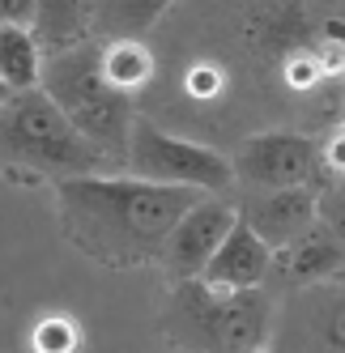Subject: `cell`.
<instances>
[{
  "label": "cell",
  "mask_w": 345,
  "mask_h": 353,
  "mask_svg": "<svg viewBox=\"0 0 345 353\" xmlns=\"http://www.w3.org/2000/svg\"><path fill=\"white\" fill-rule=\"evenodd\" d=\"M209 192L150 183L137 174H81L60 179V230L64 239L103 268L162 264L170 230Z\"/></svg>",
  "instance_id": "1"
},
{
  "label": "cell",
  "mask_w": 345,
  "mask_h": 353,
  "mask_svg": "<svg viewBox=\"0 0 345 353\" xmlns=\"http://www.w3.org/2000/svg\"><path fill=\"white\" fill-rule=\"evenodd\" d=\"M43 90L111 166L128 170V141H132L137 111H132V94L107 77L103 39H81L52 52L43 64Z\"/></svg>",
  "instance_id": "2"
},
{
  "label": "cell",
  "mask_w": 345,
  "mask_h": 353,
  "mask_svg": "<svg viewBox=\"0 0 345 353\" xmlns=\"http://www.w3.org/2000/svg\"><path fill=\"white\" fill-rule=\"evenodd\" d=\"M277 298L260 290H213L201 276L170 285L162 307V336L179 353H243L273 336Z\"/></svg>",
  "instance_id": "3"
},
{
  "label": "cell",
  "mask_w": 345,
  "mask_h": 353,
  "mask_svg": "<svg viewBox=\"0 0 345 353\" xmlns=\"http://www.w3.org/2000/svg\"><path fill=\"white\" fill-rule=\"evenodd\" d=\"M0 162H5V170L52 183L111 170V162L72 128V119L52 103L43 85L13 94L0 107Z\"/></svg>",
  "instance_id": "4"
},
{
  "label": "cell",
  "mask_w": 345,
  "mask_h": 353,
  "mask_svg": "<svg viewBox=\"0 0 345 353\" xmlns=\"http://www.w3.org/2000/svg\"><path fill=\"white\" fill-rule=\"evenodd\" d=\"M128 174L170 188H196L209 196H226L235 179V162L201 141H184L175 132H162L158 123L137 119L128 141Z\"/></svg>",
  "instance_id": "5"
},
{
  "label": "cell",
  "mask_w": 345,
  "mask_h": 353,
  "mask_svg": "<svg viewBox=\"0 0 345 353\" xmlns=\"http://www.w3.org/2000/svg\"><path fill=\"white\" fill-rule=\"evenodd\" d=\"M235 179L243 192H273V188H324L333 174L324 162V145L307 132H256L239 145Z\"/></svg>",
  "instance_id": "6"
},
{
  "label": "cell",
  "mask_w": 345,
  "mask_h": 353,
  "mask_svg": "<svg viewBox=\"0 0 345 353\" xmlns=\"http://www.w3.org/2000/svg\"><path fill=\"white\" fill-rule=\"evenodd\" d=\"M273 353H345V281L286 290L273 311Z\"/></svg>",
  "instance_id": "7"
},
{
  "label": "cell",
  "mask_w": 345,
  "mask_h": 353,
  "mask_svg": "<svg viewBox=\"0 0 345 353\" xmlns=\"http://www.w3.org/2000/svg\"><path fill=\"white\" fill-rule=\"evenodd\" d=\"M235 221H239V205L226 196H205L201 205H192L166 239V256H162L166 272L175 281L201 276L205 264L217 256V247L226 243V234L235 230Z\"/></svg>",
  "instance_id": "8"
},
{
  "label": "cell",
  "mask_w": 345,
  "mask_h": 353,
  "mask_svg": "<svg viewBox=\"0 0 345 353\" xmlns=\"http://www.w3.org/2000/svg\"><path fill=\"white\" fill-rule=\"evenodd\" d=\"M239 217L252 230L282 251L299 234H307L319 221V188H273V192H248L239 200Z\"/></svg>",
  "instance_id": "9"
},
{
  "label": "cell",
  "mask_w": 345,
  "mask_h": 353,
  "mask_svg": "<svg viewBox=\"0 0 345 353\" xmlns=\"http://www.w3.org/2000/svg\"><path fill=\"white\" fill-rule=\"evenodd\" d=\"M341 268H345V239H337L324 221H315L307 234H299L282 251H273L268 285H277L286 294V290H303L315 281H333Z\"/></svg>",
  "instance_id": "10"
},
{
  "label": "cell",
  "mask_w": 345,
  "mask_h": 353,
  "mask_svg": "<svg viewBox=\"0 0 345 353\" xmlns=\"http://www.w3.org/2000/svg\"><path fill=\"white\" fill-rule=\"evenodd\" d=\"M268 272H273V247L239 217L217 256L205 264L201 281H209L213 290H260L268 285Z\"/></svg>",
  "instance_id": "11"
},
{
  "label": "cell",
  "mask_w": 345,
  "mask_h": 353,
  "mask_svg": "<svg viewBox=\"0 0 345 353\" xmlns=\"http://www.w3.org/2000/svg\"><path fill=\"white\" fill-rule=\"evenodd\" d=\"M175 0H86V26L94 39H145Z\"/></svg>",
  "instance_id": "12"
},
{
  "label": "cell",
  "mask_w": 345,
  "mask_h": 353,
  "mask_svg": "<svg viewBox=\"0 0 345 353\" xmlns=\"http://www.w3.org/2000/svg\"><path fill=\"white\" fill-rule=\"evenodd\" d=\"M43 39L34 26H0V77L13 85V94H26L43 85Z\"/></svg>",
  "instance_id": "13"
},
{
  "label": "cell",
  "mask_w": 345,
  "mask_h": 353,
  "mask_svg": "<svg viewBox=\"0 0 345 353\" xmlns=\"http://www.w3.org/2000/svg\"><path fill=\"white\" fill-rule=\"evenodd\" d=\"M103 68H107V77L119 90L132 94L137 85L150 81L154 60H150V52H145L141 39H115V43H103Z\"/></svg>",
  "instance_id": "14"
},
{
  "label": "cell",
  "mask_w": 345,
  "mask_h": 353,
  "mask_svg": "<svg viewBox=\"0 0 345 353\" xmlns=\"http://www.w3.org/2000/svg\"><path fill=\"white\" fill-rule=\"evenodd\" d=\"M77 345H81V336H77V327H72V319L52 315L47 323L34 327V353H72Z\"/></svg>",
  "instance_id": "15"
},
{
  "label": "cell",
  "mask_w": 345,
  "mask_h": 353,
  "mask_svg": "<svg viewBox=\"0 0 345 353\" xmlns=\"http://www.w3.org/2000/svg\"><path fill=\"white\" fill-rule=\"evenodd\" d=\"M319 221H324L337 239H345V174H333V179L319 188Z\"/></svg>",
  "instance_id": "16"
},
{
  "label": "cell",
  "mask_w": 345,
  "mask_h": 353,
  "mask_svg": "<svg viewBox=\"0 0 345 353\" xmlns=\"http://www.w3.org/2000/svg\"><path fill=\"white\" fill-rule=\"evenodd\" d=\"M43 0H0V26H34Z\"/></svg>",
  "instance_id": "17"
},
{
  "label": "cell",
  "mask_w": 345,
  "mask_h": 353,
  "mask_svg": "<svg viewBox=\"0 0 345 353\" xmlns=\"http://www.w3.org/2000/svg\"><path fill=\"white\" fill-rule=\"evenodd\" d=\"M324 162H328V174H345V132L324 145Z\"/></svg>",
  "instance_id": "18"
},
{
  "label": "cell",
  "mask_w": 345,
  "mask_h": 353,
  "mask_svg": "<svg viewBox=\"0 0 345 353\" xmlns=\"http://www.w3.org/2000/svg\"><path fill=\"white\" fill-rule=\"evenodd\" d=\"M9 98H13V85H9L5 77H0V107H5V103H9Z\"/></svg>",
  "instance_id": "19"
},
{
  "label": "cell",
  "mask_w": 345,
  "mask_h": 353,
  "mask_svg": "<svg viewBox=\"0 0 345 353\" xmlns=\"http://www.w3.org/2000/svg\"><path fill=\"white\" fill-rule=\"evenodd\" d=\"M243 353H273V349H268V345H264V349H243Z\"/></svg>",
  "instance_id": "20"
},
{
  "label": "cell",
  "mask_w": 345,
  "mask_h": 353,
  "mask_svg": "<svg viewBox=\"0 0 345 353\" xmlns=\"http://www.w3.org/2000/svg\"><path fill=\"white\" fill-rule=\"evenodd\" d=\"M337 281H345V268H341V272H337Z\"/></svg>",
  "instance_id": "21"
}]
</instances>
